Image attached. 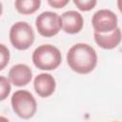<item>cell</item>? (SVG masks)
I'll return each mask as SVG.
<instances>
[{
    "label": "cell",
    "mask_w": 122,
    "mask_h": 122,
    "mask_svg": "<svg viewBox=\"0 0 122 122\" xmlns=\"http://www.w3.org/2000/svg\"><path fill=\"white\" fill-rule=\"evenodd\" d=\"M11 107L13 112L23 119L31 118L37 110L36 100L33 95L26 91H16L11 96Z\"/></svg>",
    "instance_id": "3957f363"
},
{
    "label": "cell",
    "mask_w": 122,
    "mask_h": 122,
    "mask_svg": "<svg viewBox=\"0 0 122 122\" xmlns=\"http://www.w3.org/2000/svg\"><path fill=\"white\" fill-rule=\"evenodd\" d=\"M117 16L110 10H99L92 18V24L94 29V32L109 33L114 30L117 27Z\"/></svg>",
    "instance_id": "8992f818"
},
{
    "label": "cell",
    "mask_w": 122,
    "mask_h": 122,
    "mask_svg": "<svg viewBox=\"0 0 122 122\" xmlns=\"http://www.w3.org/2000/svg\"><path fill=\"white\" fill-rule=\"evenodd\" d=\"M9 78L16 87H22L29 84L32 78V71L26 64H16L9 71Z\"/></svg>",
    "instance_id": "ba28073f"
},
{
    "label": "cell",
    "mask_w": 122,
    "mask_h": 122,
    "mask_svg": "<svg viewBox=\"0 0 122 122\" xmlns=\"http://www.w3.org/2000/svg\"><path fill=\"white\" fill-rule=\"evenodd\" d=\"M10 92V84L8 78L5 76H0V99L3 101L8 97Z\"/></svg>",
    "instance_id": "7c38bea8"
},
{
    "label": "cell",
    "mask_w": 122,
    "mask_h": 122,
    "mask_svg": "<svg viewBox=\"0 0 122 122\" xmlns=\"http://www.w3.org/2000/svg\"><path fill=\"white\" fill-rule=\"evenodd\" d=\"M10 40L15 49L28 50L34 42V32L31 26L23 21L14 23L10 30Z\"/></svg>",
    "instance_id": "277c9868"
},
{
    "label": "cell",
    "mask_w": 122,
    "mask_h": 122,
    "mask_svg": "<svg viewBox=\"0 0 122 122\" xmlns=\"http://www.w3.org/2000/svg\"><path fill=\"white\" fill-rule=\"evenodd\" d=\"M36 93L41 97H49L55 91V79L50 73H40L33 81Z\"/></svg>",
    "instance_id": "9c48e42d"
},
{
    "label": "cell",
    "mask_w": 122,
    "mask_h": 122,
    "mask_svg": "<svg viewBox=\"0 0 122 122\" xmlns=\"http://www.w3.org/2000/svg\"><path fill=\"white\" fill-rule=\"evenodd\" d=\"M94 40L96 44L105 50H112L119 45L122 40V32L119 28H116L114 30L109 33H93Z\"/></svg>",
    "instance_id": "30bf717a"
},
{
    "label": "cell",
    "mask_w": 122,
    "mask_h": 122,
    "mask_svg": "<svg viewBox=\"0 0 122 122\" xmlns=\"http://www.w3.org/2000/svg\"><path fill=\"white\" fill-rule=\"evenodd\" d=\"M117 7H118V10H120V12L122 13V0L117 1Z\"/></svg>",
    "instance_id": "2e32d148"
},
{
    "label": "cell",
    "mask_w": 122,
    "mask_h": 122,
    "mask_svg": "<svg viewBox=\"0 0 122 122\" xmlns=\"http://www.w3.org/2000/svg\"><path fill=\"white\" fill-rule=\"evenodd\" d=\"M41 5L40 0H16L14 7L19 13L31 14L35 12Z\"/></svg>",
    "instance_id": "8fae6325"
},
{
    "label": "cell",
    "mask_w": 122,
    "mask_h": 122,
    "mask_svg": "<svg viewBox=\"0 0 122 122\" xmlns=\"http://www.w3.org/2000/svg\"><path fill=\"white\" fill-rule=\"evenodd\" d=\"M62 29L65 32L70 34L78 33L84 24L82 15L76 10H68L61 15Z\"/></svg>",
    "instance_id": "52a82bcc"
},
{
    "label": "cell",
    "mask_w": 122,
    "mask_h": 122,
    "mask_svg": "<svg viewBox=\"0 0 122 122\" xmlns=\"http://www.w3.org/2000/svg\"><path fill=\"white\" fill-rule=\"evenodd\" d=\"M0 122H10L6 117H4V116H1L0 117Z\"/></svg>",
    "instance_id": "e0dca14e"
},
{
    "label": "cell",
    "mask_w": 122,
    "mask_h": 122,
    "mask_svg": "<svg viewBox=\"0 0 122 122\" xmlns=\"http://www.w3.org/2000/svg\"><path fill=\"white\" fill-rule=\"evenodd\" d=\"M0 55H1L0 70H3L6 67V65L9 63V60H10V51L4 44L0 45Z\"/></svg>",
    "instance_id": "5bb4252c"
},
{
    "label": "cell",
    "mask_w": 122,
    "mask_h": 122,
    "mask_svg": "<svg viewBox=\"0 0 122 122\" xmlns=\"http://www.w3.org/2000/svg\"><path fill=\"white\" fill-rule=\"evenodd\" d=\"M73 4L83 11H88L93 9L96 5L95 0H73Z\"/></svg>",
    "instance_id": "4fadbf2b"
},
{
    "label": "cell",
    "mask_w": 122,
    "mask_h": 122,
    "mask_svg": "<svg viewBox=\"0 0 122 122\" xmlns=\"http://www.w3.org/2000/svg\"><path fill=\"white\" fill-rule=\"evenodd\" d=\"M35 26L39 34L44 37H51L56 35L61 30L62 19L56 12L44 11L36 17Z\"/></svg>",
    "instance_id": "5b68a950"
},
{
    "label": "cell",
    "mask_w": 122,
    "mask_h": 122,
    "mask_svg": "<svg viewBox=\"0 0 122 122\" xmlns=\"http://www.w3.org/2000/svg\"><path fill=\"white\" fill-rule=\"evenodd\" d=\"M69 3V0H49L48 4L53 8L59 9V8H63L64 6H66Z\"/></svg>",
    "instance_id": "9a60e30c"
},
{
    "label": "cell",
    "mask_w": 122,
    "mask_h": 122,
    "mask_svg": "<svg viewBox=\"0 0 122 122\" xmlns=\"http://www.w3.org/2000/svg\"><path fill=\"white\" fill-rule=\"evenodd\" d=\"M67 62L73 71L87 74L95 68L97 64V54L95 50L89 44L77 43L69 50Z\"/></svg>",
    "instance_id": "6da1fadb"
},
{
    "label": "cell",
    "mask_w": 122,
    "mask_h": 122,
    "mask_svg": "<svg viewBox=\"0 0 122 122\" xmlns=\"http://www.w3.org/2000/svg\"><path fill=\"white\" fill-rule=\"evenodd\" d=\"M61 60L62 56L60 51L51 44H44L37 47L32 53L34 66L43 71L55 70L60 65Z\"/></svg>",
    "instance_id": "7a4b0ae2"
}]
</instances>
